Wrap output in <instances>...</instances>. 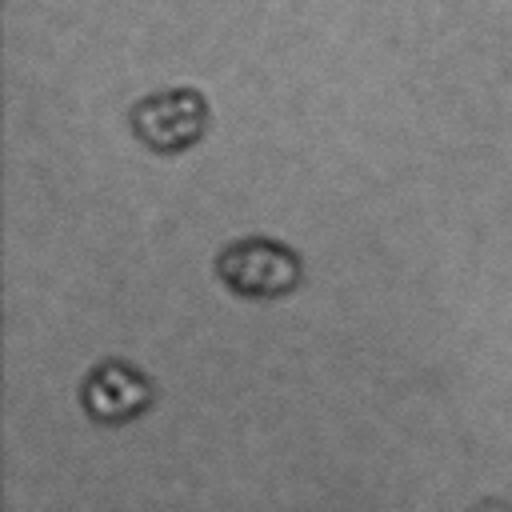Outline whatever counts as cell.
<instances>
[{
  "instance_id": "obj_1",
  "label": "cell",
  "mask_w": 512,
  "mask_h": 512,
  "mask_svg": "<svg viewBox=\"0 0 512 512\" xmlns=\"http://www.w3.org/2000/svg\"><path fill=\"white\" fill-rule=\"evenodd\" d=\"M216 272L236 296L272 300L300 284V256L268 236H248L220 252Z\"/></svg>"
},
{
  "instance_id": "obj_2",
  "label": "cell",
  "mask_w": 512,
  "mask_h": 512,
  "mask_svg": "<svg viewBox=\"0 0 512 512\" xmlns=\"http://www.w3.org/2000/svg\"><path fill=\"white\" fill-rule=\"evenodd\" d=\"M204 124H208V104L196 88L156 92L132 108V132L152 152H184L188 144L200 140Z\"/></svg>"
},
{
  "instance_id": "obj_3",
  "label": "cell",
  "mask_w": 512,
  "mask_h": 512,
  "mask_svg": "<svg viewBox=\"0 0 512 512\" xmlns=\"http://www.w3.org/2000/svg\"><path fill=\"white\" fill-rule=\"evenodd\" d=\"M148 400H152L148 380H144L136 368L120 364V360L100 364V368L84 380V408H88L96 420H104V424H124V420L140 416V412L148 408Z\"/></svg>"
}]
</instances>
